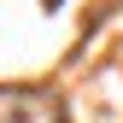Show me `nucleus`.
Segmentation results:
<instances>
[{"instance_id":"nucleus-1","label":"nucleus","mask_w":123,"mask_h":123,"mask_svg":"<svg viewBox=\"0 0 123 123\" xmlns=\"http://www.w3.org/2000/svg\"><path fill=\"white\" fill-rule=\"evenodd\" d=\"M0 123H65V111L53 105V94H35V88H0Z\"/></svg>"}]
</instances>
